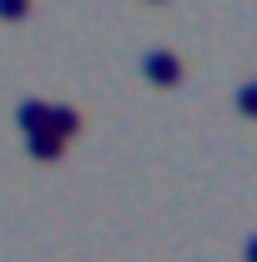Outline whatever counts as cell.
<instances>
[{
	"mask_svg": "<svg viewBox=\"0 0 257 262\" xmlns=\"http://www.w3.org/2000/svg\"><path fill=\"white\" fill-rule=\"evenodd\" d=\"M141 71H146V81H157V86H172V81H182V61H177L172 51H146Z\"/></svg>",
	"mask_w": 257,
	"mask_h": 262,
	"instance_id": "6da1fadb",
	"label": "cell"
},
{
	"mask_svg": "<svg viewBox=\"0 0 257 262\" xmlns=\"http://www.w3.org/2000/svg\"><path fill=\"white\" fill-rule=\"evenodd\" d=\"M46 131H51V136H61V141H71V136L81 131V111H76V106H51Z\"/></svg>",
	"mask_w": 257,
	"mask_h": 262,
	"instance_id": "7a4b0ae2",
	"label": "cell"
},
{
	"mask_svg": "<svg viewBox=\"0 0 257 262\" xmlns=\"http://www.w3.org/2000/svg\"><path fill=\"white\" fill-rule=\"evenodd\" d=\"M26 151H31L35 162H56V157L66 151V141L51 136V131H31V136H26Z\"/></svg>",
	"mask_w": 257,
	"mask_h": 262,
	"instance_id": "3957f363",
	"label": "cell"
},
{
	"mask_svg": "<svg viewBox=\"0 0 257 262\" xmlns=\"http://www.w3.org/2000/svg\"><path fill=\"white\" fill-rule=\"evenodd\" d=\"M46 116H51L46 101H20V106H15V121H20L26 136H31V131H46Z\"/></svg>",
	"mask_w": 257,
	"mask_h": 262,
	"instance_id": "277c9868",
	"label": "cell"
},
{
	"mask_svg": "<svg viewBox=\"0 0 257 262\" xmlns=\"http://www.w3.org/2000/svg\"><path fill=\"white\" fill-rule=\"evenodd\" d=\"M237 111H242V116H257V81L237 91Z\"/></svg>",
	"mask_w": 257,
	"mask_h": 262,
	"instance_id": "5b68a950",
	"label": "cell"
},
{
	"mask_svg": "<svg viewBox=\"0 0 257 262\" xmlns=\"http://www.w3.org/2000/svg\"><path fill=\"white\" fill-rule=\"evenodd\" d=\"M31 10V0H0V20H20Z\"/></svg>",
	"mask_w": 257,
	"mask_h": 262,
	"instance_id": "8992f818",
	"label": "cell"
},
{
	"mask_svg": "<svg viewBox=\"0 0 257 262\" xmlns=\"http://www.w3.org/2000/svg\"><path fill=\"white\" fill-rule=\"evenodd\" d=\"M247 262H257V237H247Z\"/></svg>",
	"mask_w": 257,
	"mask_h": 262,
	"instance_id": "52a82bcc",
	"label": "cell"
}]
</instances>
